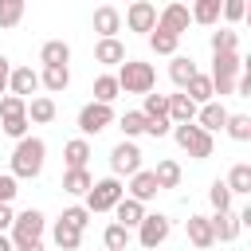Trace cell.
Masks as SVG:
<instances>
[{"label": "cell", "mask_w": 251, "mask_h": 251, "mask_svg": "<svg viewBox=\"0 0 251 251\" xmlns=\"http://www.w3.org/2000/svg\"><path fill=\"white\" fill-rule=\"evenodd\" d=\"M43 157H47V145L39 137H20L16 149H12V176H24V180L39 176L43 173Z\"/></svg>", "instance_id": "cell-1"}, {"label": "cell", "mask_w": 251, "mask_h": 251, "mask_svg": "<svg viewBox=\"0 0 251 251\" xmlns=\"http://www.w3.org/2000/svg\"><path fill=\"white\" fill-rule=\"evenodd\" d=\"M122 71L114 75L118 78V86L126 90V94H149L153 90V82H157V71H153V63H141V59H126V63H118Z\"/></svg>", "instance_id": "cell-2"}, {"label": "cell", "mask_w": 251, "mask_h": 251, "mask_svg": "<svg viewBox=\"0 0 251 251\" xmlns=\"http://www.w3.org/2000/svg\"><path fill=\"white\" fill-rule=\"evenodd\" d=\"M243 75V59H239V51H224V55H216V63H212V94H231L235 90V78Z\"/></svg>", "instance_id": "cell-3"}, {"label": "cell", "mask_w": 251, "mask_h": 251, "mask_svg": "<svg viewBox=\"0 0 251 251\" xmlns=\"http://www.w3.org/2000/svg\"><path fill=\"white\" fill-rule=\"evenodd\" d=\"M169 133L176 137V145H180L188 157H196V161L212 157V133H204L200 126H192V122H180V126H173Z\"/></svg>", "instance_id": "cell-4"}, {"label": "cell", "mask_w": 251, "mask_h": 251, "mask_svg": "<svg viewBox=\"0 0 251 251\" xmlns=\"http://www.w3.org/2000/svg\"><path fill=\"white\" fill-rule=\"evenodd\" d=\"M122 196H126V188H122V180H118V176L94 180V184H90V192H86V212H90V216H94V212H110Z\"/></svg>", "instance_id": "cell-5"}, {"label": "cell", "mask_w": 251, "mask_h": 251, "mask_svg": "<svg viewBox=\"0 0 251 251\" xmlns=\"http://www.w3.org/2000/svg\"><path fill=\"white\" fill-rule=\"evenodd\" d=\"M43 212H35V208H27V212H20L16 220H12V247H24V243H39V235H43Z\"/></svg>", "instance_id": "cell-6"}, {"label": "cell", "mask_w": 251, "mask_h": 251, "mask_svg": "<svg viewBox=\"0 0 251 251\" xmlns=\"http://www.w3.org/2000/svg\"><path fill=\"white\" fill-rule=\"evenodd\" d=\"M169 231H173V224H169V216H161V212H153V216H145L141 224H137V243L145 247V251H157L165 239H169Z\"/></svg>", "instance_id": "cell-7"}, {"label": "cell", "mask_w": 251, "mask_h": 251, "mask_svg": "<svg viewBox=\"0 0 251 251\" xmlns=\"http://www.w3.org/2000/svg\"><path fill=\"white\" fill-rule=\"evenodd\" d=\"M110 169H114V176H133V173L141 169V149H137L129 137L118 141L114 153H110Z\"/></svg>", "instance_id": "cell-8"}, {"label": "cell", "mask_w": 251, "mask_h": 251, "mask_svg": "<svg viewBox=\"0 0 251 251\" xmlns=\"http://www.w3.org/2000/svg\"><path fill=\"white\" fill-rule=\"evenodd\" d=\"M110 122H114V110H110L106 102H90V106L78 110V129H82L86 137H90V133H102Z\"/></svg>", "instance_id": "cell-9"}, {"label": "cell", "mask_w": 251, "mask_h": 251, "mask_svg": "<svg viewBox=\"0 0 251 251\" xmlns=\"http://www.w3.org/2000/svg\"><path fill=\"white\" fill-rule=\"evenodd\" d=\"M126 24H129V31H153L157 27V8L149 0H133L129 12H126Z\"/></svg>", "instance_id": "cell-10"}, {"label": "cell", "mask_w": 251, "mask_h": 251, "mask_svg": "<svg viewBox=\"0 0 251 251\" xmlns=\"http://www.w3.org/2000/svg\"><path fill=\"white\" fill-rule=\"evenodd\" d=\"M157 27H165V31H173V35H180V31H188V4H169L161 16H157Z\"/></svg>", "instance_id": "cell-11"}, {"label": "cell", "mask_w": 251, "mask_h": 251, "mask_svg": "<svg viewBox=\"0 0 251 251\" xmlns=\"http://www.w3.org/2000/svg\"><path fill=\"white\" fill-rule=\"evenodd\" d=\"M8 86H12V94H16V98H24V102H27V94H35V90H39V75H35L31 67H16V71L8 75Z\"/></svg>", "instance_id": "cell-12"}, {"label": "cell", "mask_w": 251, "mask_h": 251, "mask_svg": "<svg viewBox=\"0 0 251 251\" xmlns=\"http://www.w3.org/2000/svg\"><path fill=\"white\" fill-rule=\"evenodd\" d=\"M208 224H212V235H216L220 243H231V239L239 235V227H243V224H239V216H235L231 208H227V212H216Z\"/></svg>", "instance_id": "cell-13"}, {"label": "cell", "mask_w": 251, "mask_h": 251, "mask_svg": "<svg viewBox=\"0 0 251 251\" xmlns=\"http://www.w3.org/2000/svg\"><path fill=\"white\" fill-rule=\"evenodd\" d=\"M157 192H161V188H157V176H153L149 169H137V173L129 176V196H133V200L145 204V200H153Z\"/></svg>", "instance_id": "cell-14"}, {"label": "cell", "mask_w": 251, "mask_h": 251, "mask_svg": "<svg viewBox=\"0 0 251 251\" xmlns=\"http://www.w3.org/2000/svg\"><path fill=\"white\" fill-rule=\"evenodd\" d=\"M114 212H118V224H122V227H137V224L145 220V204L133 200V196H122V200L114 204Z\"/></svg>", "instance_id": "cell-15"}, {"label": "cell", "mask_w": 251, "mask_h": 251, "mask_svg": "<svg viewBox=\"0 0 251 251\" xmlns=\"http://www.w3.org/2000/svg\"><path fill=\"white\" fill-rule=\"evenodd\" d=\"M196 110H200V106H196L188 94H169V122H173V126L192 122V118H196Z\"/></svg>", "instance_id": "cell-16"}, {"label": "cell", "mask_w": 251, "mask_h": 251, "mask_svg": "<svg viewBox=\"0 0 251 251\" xmlns=\"http://www.w3.org/2000/svg\"><path fill=\"white\" fill-rule=\"evenodd\" d=\"M196 118H200V129H204V133H212V129H224V126H227V110H224L220 102H204V106L196 110Z\"/></svg>", "instance_id": "cell-17"}, {"label": "cell", "mask_w": 251, "mask_h": 251, "mask_svg": "<svg viewBox=\"0 0 251 251\" xmlns=\"http://www.w3.org/2000/svg\"><path fill=\"white\" fill-rule=\"evenodd\" d=\"M118 27H122L118 8H110V4H106V8H98V12H94V31H98L102 39H114V35H118Z\"/></svg>", "instance_id": "cell-18"}, {"label": "cell", "mask_w": 251, "mask_h": 251, "mask_svg": "<svg viewBox=\"0 0 251 251\" xmlns=\"http://www.w3.org/2000/svg\"><path fill=\"white\" fill-rule=\"evenodd\" d=\"M196 75H200V71H196V63H192L188 55H173V63H169V78H173L180 90H184V86H188Z\"/></svg>", "instance_id": "cell-19"}, {"label": "cell", "mask_w": 251, "mask_h": 251, "mask_svg": "<svg viewBox=\"0 0 251 251\" xmlns=\"http://www.w3.org/2000/svg\"><path fill=\"white\" fill-rule=\"evenodd\" d=\"M188 239L200 247V251H208L212 243H216V235H212V224H208V216H188Z\"/></svg>", "instance_id": "cell-20"}, {"label": "cell", "mask_w": 251, "mask_h": 251, "mask_svg": "<svg viewBox=\"0 0 251 251\" xmlns=\"http://www.w3.org/2000/svg\"><path fill=\"white\" fill-rule=\"evenodd\" d=\"M27 122H35V126H47L51 118H55V98H47V94H39V98H31L27 102Z\"/></svg>", "instance_id": "cell-21"}, {"label": "cell", "mask_w": 251, "mask_h": 251, "mask_svg": "<svg viewBox=\"0 0 251 251\" xmlns=\"http://www.w3.org/2000/svg\"><path fill=\"white\" fill-rule=\"evenodd\" d=\"M39 59H43V67H67L71 63V47L63 39H51V43H43Z\"/></svg>", "instance_id": "cell-22"}, {"label": "cell", "mask_w": 251, "mask_h": 251, "mask_svg": "<svg viewBox=\"0 0 251 251\" xmlns=\"http://www.w3.org/2000/svg\"><path fill=\"white\" fill-rule=\"evenodd\" d=\"M94 59H98V63H106V67H118V63H126V47H122L118 39H98Z\"/></svg>", "instance_id": "cell-23"}, {"label": "cell", "mask_w": 251, "mask_h": 251, "mask_svg": "<svg viewBox=\"0 0 251 251\" xmlns=\"http://www.w3.org/2000/svg\"><path fill=\"white\" fill-rule=\"evenodd\" d=\"M63 161H67V169H86V161H90V145H86L82 137L67 141V145H63Z\"/></svg>", "instance_id": "cell-24"}, {"label": "cell", "mask_w": 251, "mask_h": 251, "mask_svg": "<svg viewBox=\"0 0 251 251\" xmlns=\"http://www.w3.org/2000/svg\"><path fill=\"white\" fill-rule=\"evenodd\" d=\"M90 184H94V180H90L86 169H67V173H63V192H71V196H86Z\"/></svg>", "instance_id": "cell-25"}, {"label": "cell", "mask_w": 251, "mask_h": 251, "mask_svg": "<svg viewBox=\"0 0 251 251\" xmlns=\"http://www.w3.org/2000/svg\"><path fill=\"white\" fill-rule=\"evenodd\" d=\"M220 8H224V0H192V16L188 20H196V24H216L220 20Z\"/></svg>", "instance_id": "cell-26"}, {"label": "cell", "mask_w": 251, "mask_h": 251, "mask_svg": "<svg viewBox=\"0 0 251 251\" xmlns=\"http://www.w3.org/2000/svg\"><path fill=\"white\" fill-rule=\"evenodd\" d=\"M67 82H71V71L67 67H43V75H39V86H47L51 94L67 90Z\"/></svg>", "instance_id": "cell-27"}, {"label": "cell", "mask_w": 251, "mask_h": 251, "mask_svg": "<svg viewBox=\"0 0 251 251\" xmlns=\"http://www.w3.org/2000/svg\"><path fill=\"white\" fill-rule=\"evenodd\" d=\"M224 184H227V192H243V196H247V192H251V165H243V161L231 165V173H227Z\"/></svg>", "instance_id": "cell-28"}, {"label": "cell", "mask_w": 251, "mask_h": 251, "mask_svg": "<svg viewBox=\"0 0 251 251\" xmlns=\"http://www.w3.org/2000/svg\"><path fill=\"white\" fill-rule=\"evenodd\" d=\"M78 243H82V231L59 220V224H55V247H59V251H78Z\"/></svg>", "instance_id": "cell-29"}, {"label": "cell", "mask_w": 251, "mask_h": 251, "mask_svg": "<svg viewBox=\"0 0 251 251\" xmlns=\"http://www.w3.org/2000/svg\"><path fill=\"white\" fill-rule=\"evenodd\" d=\"M176 43H180V35H173V31H165V27H153V31H149V47H153L157 55H173Z\"/></svg>", "instance_id": "cell-30"}, {"label": "cell", "mask_w": 251, "mask_h": 251, "mask_svg": "<svg viewBox=\"0 0 251 251\" xmlns=\"http://www.w3.org/2000/svg\"><path fill=\"white\" fill-rule=\"evenodd\" d=\"M118 94H122V86H118L114 75H98V78H94V102H106V106H110Z\"/></svg>", "instance_id": "cell-31"}, {"label": "cell", "mask_w": 251, "mask_h": 251, "mask_svg": "<svg viewBox=\"0 0 251 251\" xmlns=\"http://www.w3.org/2000/svg\"><path fill=\"white\" fill-rule=\"evenodd\" d=\"M153 176H157V188H176L180 184V165L176 161H157Z\"/></svg>", "instance_id": "cell-32"}, {"label": "cell", "mask_w": 251, "mask_h": 251, "mask_svg": "<svg viewBox=\"0 0 251 251\" xmlns=\"http://www.w3.org/2000/svg\"><path fill=\"white\" fill-rule=\"evenodd\" d=\"M184 90H188V98H192L196 106L212 102V78H208V75H196V78H192V82H188Z\"/></svg>", "instance_id": "cell-33"}, {"label": "cell", "mask_w": 251, "mask_h": 251, "mask_svg": "<svg viewBox=\"0 0 251 251\" xmlns=\"http://www.w3.org/2000/svg\"><path fill=\"white\" fill-rule=\"evenodd\" d=\"M24 20V0H0V27H16Z\"/></svg>", "instance_id": "cell-34"}, {"label": "cell", "mask_w": 251, "mask_h": 251, "mask_svg": "<svg viewBox=\"0 0 251 251\" xmlns=\"http://www.w3.org/2000/svg\"><path fill=\"white\" fill-rule=\"evenodd\" d=\"M145 118H169V94H145V110H141Z\"/></svg>", "instance_id": "cell-35"}, {"label": "cell", "mask_w": 251, "mask_h": 251, "mask_svg": "<svg viewBox=\"0 0 251 251\" xmlns=\"http://www.w3.org/2000/svg\"><path fill=\"white\" fill-rule=\"evenodd\" d=\"M118 126H122L126 137H137V133H145V114H141V110H126Z\"/></svg>", "instance_id": "cell-36"}, {"label": "cell", "mask_w": 251, "mask_h": 251, "mask_svg": "<svg viewBox=\"0 0 251 251\" xmlns=\"http://www.w3.org/2000/svg\"><path fill=\"white\" fill-rule=\"evenodd\" d=\"M227 133L235 141H251V118L247 114H227Z\"/></svg>", "instance_id": "cell-37"}, {"label": "cell", "mask_w": 251, "mask_h": 251, "mask_svg": "<svg viewBox=\"0 0 251 251\" xmlns=\"http://www.w3.org/2000/svg\"><path fill=\"white\" fill-rule=\"evenodd\" d=\"M126 247H129V227L110 224L106 227V251H126Z\"/></svg>", "instance_id": "cell-38"}, {"label": "cell", "mask_w": 251, "mask_h": 251, "mask_svg": "<svg viewBox=\"0 0 251 251\" xmlns=\"http://www.w3.org/2000/svg\"><path fill=\"white\" fill-rule=\"evenodd\" d=\"M239 47V35L235 31H212V55H224V51H235Z\"/></svg>", "instance_id": "cell-39"}, {"label": "cell", "mask_w": 251, "mask_h": 251, "mask_svg": "<svg viewBox=\"0 0 251 251\" xmlns=\"http://www.w3.org/2000/svg\"><path fill=\"white\" fill-rule=\"evenodd\" d=\"M208 200H212V208H216V212H227V208H231V192H227V184H224V180H212Z\"/></svg>", "instance_id": "cell-40"}, {"label": "cell", "mask_w": 251, "mask_h": 251, "mask_svg": "<svg viewBox=\"0 0 251 251\" xmlns=\"http://www.w3.org/2000/svg\"><path fill=\"white\" fill-rule=\"evenodd\" d=\"M24 110H27L24 98H16V94H4V98H0V118H4V122H8V118H24Z\"/></svg>", "instance_id": "cell-41"}, {"label": "cell", "mask_w": 251, "mask_h": 251, "mask_svg": "<svg viewBox=\"0 0 251 251\" xmlns=\"http://www.w3.org/2000/svg\"><path fill=\"white\" fill-rule=\"evenodd\" d=\"M220 16H224L227 24H239V20L247 16V4H243V0H224V8H220Z\"/></svg>", "instance_id": "cell-42"}, {"label": "cell", "mask_w": 251, "mask_h": 251, "mask_svg": "<svg viewBox=\"0 0 251 251\" xmlns=\"http://www.w3.org/2000/svg\"><path fill=\"white\" fill-rule=\"evenodd\" d=\"M59 220H63V224H71V227H78V231H82V227H86V224H90V212H86V208H67V212H63V216H59Z\"/></svg>", "instance_id": "cell-43"}, {"label": "cell", "mask_w": 251, "mask_h": 251, "mask_svg": "<svg viewBox=\"0 0 251 251\" xmlns=\"http://www.w3.org/2000/svg\"><path fill=\"white\" fill-rule=\"evenodd\" d=\"M4 133H8V137H16V141H20V137H27V114H24V118H8V122H4Z\"/></svg>", "instance_id": "cell-44"}, {"label": "cell", "mask_w": 251, "mask_h": 251, "mask_svg": "<svg viewBox=\"0 0 251 251\" xmlns=\"http://www.w3.org/2000/svg\"><path fill=\"white\" fill-rule=\"evenodd\" d=\"M173 129V122L169 118H145V133H153V137H165Z\"/></svg>", "instance_id": "cell-45"}, {"label": "cell", "mask_w": 251, "mask_h": 251, "mask_svg": "<svg viewBox=\"0 0 251 251\" xmlns=\"http://www.w3.org/2000/svg\"><path fill=\"white\" fill-rule=\"evenodd\" d=\"M16 192H20L16 188V176H0V204H12Z\"/></svg>", "instance_id": "cell-46"}, {"label": "cell", "mask_w": 251, "mask_h": 251, "mask_svg": "<svg viewBox=\"0 0 251 251\" xmlns=\"http://www.w3.org/2000/svg\"><path fill=\"white\" fill-rule=\"evenodd\" d=\"M235 94L239 98H251V75H239L235 78Z\"/></svg>", "instance_id": "cell-47"}, {"label": "cell", "mask_w": 251, "mask_h": 251, "mask_svg": "<svg viewBox=\"0 0 251 251\" xmlns=\"http://www.w3.org/2000/svg\"><path fill=\"white\" fill-rule=\"evenodd\" d=\"M8 75H12V63H8L4 55H0V94L8 90Z\"/></svg>", "instance_id": "cell-48"}, {"label": "cell", "mask_w": 251, "mask_h": 251, "mask_svg": "<svg viewBox=\"0 0 251 251\" xmlns=\"http://www.w3.org/2000/svg\"><path fill=\"white\" fill-rule=\"evenodd\" d=\"M12 220H16V216H12V208H8V204H0V231H8V227H12Z\"/></svg>", "instance_id": "cell-49"}, {"label": "cell", "mask_w": 251, "mask_h": 251, "mask_svg": "<svg viewBox=\"0 0 251 251\" xmlns=\"http://www.w3.org/2000/svg\"><path fill=\"white\" fill-rule=\"evenodd\" d=\"M0 251H16V247H12V239H8L4 231H0Z\"/></svg>", "instance_id": "cell-50"}, {"label": "cell", "mask_w": 251, "mask_h": 251, "mask_svg": "<svg viewBox=\"0 0 251 251\" xmlns=\"http://www.w3.org/2000/svg\"><path fill=\"white\" fill-rule=\"evenodd\" d=\"M16 251H43V243H24V247H16Z\"/></svg>", "instance_id": "cell-51"}, {"label": "cell", "mask_w": 251, "mask_h": 251, "mask_svg": "<svg viewBox=\"0 0 251 251\" xmlns=\"http://www.w3.org/2000/svg\"><path fill=\"white\" fill-rule=\"evenodd\" d=\"M176 4H184V0H176Z\"/></svg>", "instance_id": "cell-52"}]
</instances>
